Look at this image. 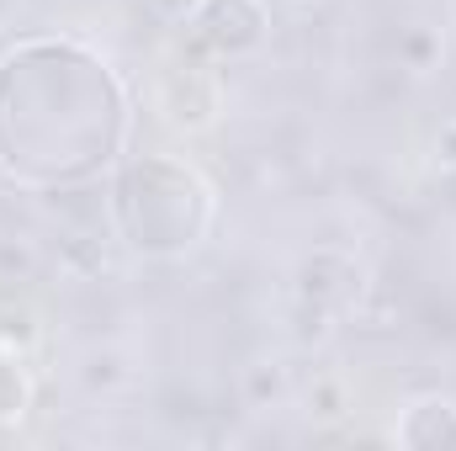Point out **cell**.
Returning <instances> with one entry per match:
<instances>
[{
	"instance_id": "obj_1",
	"label": "cell",
	"mask_w": 456,
	"mask_h": 451,
	"mask_svg": "<svg viewBox=\"0 0 456 451\" xmlns=\"http://www.w3.org/2000/svg\"><path fill=\"white\" fill-rule=\"evenodd\" d=\"M127 91L75 37H21L0 53V176L27 192L86 186L127 149Z\"/></svg>"
},
{
	"instance_id": "obj_2",
	"label": "cell",
	"mask_w": 456,
	"mask_h": 451,
	"mask_svg": "<svg viewBox=\"0 0 456 451\" xmlns=\"http://www.w3.org/2000/svg\"><path fill=\"white\" fill-rule=\"evenodd\" d=\"M218 218L213 181L175 154H133L117 160L112 176V228L143 260L191 255Z\"/></svg>"
},
{
	"instance_id": "obj_3",
	"label": "cell",
	"mask_w": 456,
	"mask_h": 451,
	"mask_svg": "<svg viewBox=\"0 0 456 451\" xmlns=\"http://www.w3.org/2000/svg\"><path fill=\"white\" fill-rule=\"evenodd\" d=\"M154 112L165 117V127L175 133H213L218 117H224V80H218V64L202 59V53H175L159 64V80H154Z\"/></svg>"
},
{
	"instance_id": "obj_4",
	"label": "cell",
	"mask_w": 456,
	"mask_h": 451,
	"mask_svg": "<svg viewBox=\"0 0 456 451\" xmlns=\"http://www.w3.org/2000/svg\"><path fill=\"white\" fill-rule=\"evenodd\" d=\"M186 48L213 59V64H233L265 48L271 37V5L265 0H202L186 21Z\"/></svg>"
},
{
	"instance_id": "obj_5",
	"label": "cell",
	"mask_w": 456,
	"mask_h": 451,
	"mask_svg": "<svg viewBox=\"0 0 456 451\" xmlns=\"http://www.w3.org/2000/svg\"><path fill=\"white\" fill-rule=\"evenodd\" d=\"M403 447H419V451H436V447H456V404L441 398V393H425L403 409L398 430H393Z\"/></svg>"
},
{
	"instance_id": "obj_6",
	"label": "cell",
	"mask_w": 456,
	"mask_h": 451,
	"mask_svg": "<svg viewBox=\"0 0 456 451\" xmlns=\"http://www.w3.org/2000/svg\"><path fill=\"white\" fill-rule=\"evenodd\" d=\"M27 409H32V377H27V361L0 350V425H21Z\"/></svg>"
},
{
	"instance_id": "obj_7",
	"label": "cell",
	"mask_w": 456,
	"mask_h": 451,
	"mask_svg": "<svg viewBox=\"0 0 456 451\" xmlns=\"http://www.w3.org/2000/svg\"><path fill=\"white\" fill-rule=\"evenodd\" d=\"M43 345V330H37V314L27 303H0V350L5 356H21L32 361V350Z\"/></svg>"
},
{
	"instance_id": "obj_8",
	"label": "cell",
	"mask_w": 456,
	"mask_h": 451,
	"mask_svg": "<svg viewBox=\"0 0 456 451\" xmlns=\"http://www.w3.org/2000/svg\"><path fill=\"white\" fill-rule=\"evenodd\" d=\"M308 409H314L319 420H340L345 414V382L340 377H319V382L308 388Z\"/></svg>"
},
{
	"instance_id": "obj_9",
	"label": "cell",
	"mask_w": 456,
	"mask_h": 451,
	"mask_svg": "<svg viewBox=\"0 0 456 451\" xmlns=\"http://www.w3.org/2000/svg\"><path fill=\"white\" fill-rule=\"evenodd\" d=\"M32 266H37V250L27 239H0V282L32 276Z\"/></svg>"
},
{
	"instance_id": "obj_10",
	"label": "cell",
	"mask_w": 456,
	"mask_h": 451,
	"mask_svg": "<svg viewBox=\"0 0 456 451\" xmlns=\"http://www.w3.org/2000/svg\"><path fill=\"white\" fill-rule=\"evenodd\" d=\"M265 393L281 398V366H265L260 361V366H249V404H260Z\"/></svg>"
},
{
	"instance_id": "obj_11",
	"label": "cell",
	"mask_w": 456,
	"mask_h": 451,
	"mask_svg": "<svg viewBox=\"0 0 456 451\" xmlns=\"http://www.w3.org/2000/svg\"><path fill=\"white\" fill-rule=\"evenodd\" d=\"M149 5H154V11H159L165 21H186V16H191V11H197L202 0H149Z\"/></svg>"
},
{
	"instance_id": "obj_12",
	"label": "cell",
	"mask_w": 456,
	"mask_h": 451,
	"mask_svg": "<svg viewBox=\"0 0 456 451\" xmlns=\"http://www.w3.org/2000/svg\"><path fill=\"white\" fill-rule=\"evenodd\" d=\"M297 5H314V0H297Z\"/></svg>"
}]
</instances>
